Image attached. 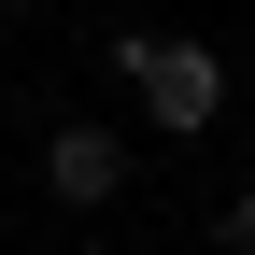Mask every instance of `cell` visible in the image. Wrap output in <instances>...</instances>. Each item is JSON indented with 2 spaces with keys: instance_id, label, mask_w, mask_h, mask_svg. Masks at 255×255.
<instances>
[{
  "instance_id": "obj_3",
  "label": "cell",
  "mask_w": 255,
  "mask_h": 255,
  "mask_svg": "<svg viewBox=\"0 0 255 255\" xmlns=\"http://www.w3.org/2000/svg\"><path fill=\"white\" fill-rule=\"evenodd\" d=\"M227 255H255V184H241V199H227Z\"/></svg>"
},
{
  "instance_id": "obj_2",
  "label": "cell",
  "mask_w": 255,
  "mask_h": 255,
  "mask_svg": "<svg viewBox=\"0 0 255 255\" xmlns=\"http://www.w3.org/2000/svg\"><path fill=\"white\" fill-rule=\"evenodd\" d=\"M43 184H57V213H114L128 199V142H114L100 114H57L43 128Z\"/></svg>"
},
{
  "instance_id": "obj_1",
  "label": "cell",
  "mask_w": 255,
  "mask_h": 255,
  "mask_svg": "<svg viewBox=\"0 0 255 255\" xmlns=\"http://www.w3.org/2000/svg\"><path fill=\"white\" fill-rule=\"evenodd\" d=\"M114 71L142 85V128H170V142H199V128L227 114V57H213V43H156V28H114Z\"/></svg>"
},
{
  "instance_id": "obj_4",
  "label": "cell",
  "mask_w": 255,
  "mask_h": 255,
  "mask_svg": "<svg viewBox=\"0 0 255 255\" xmlns=\"http://www.w3.org/2000/svg\"><path fill=\"white\" fill-rule=\"evenodd\" d=\"M0 14H28V0H0Z\"/></svg>"
}]
</instances>
